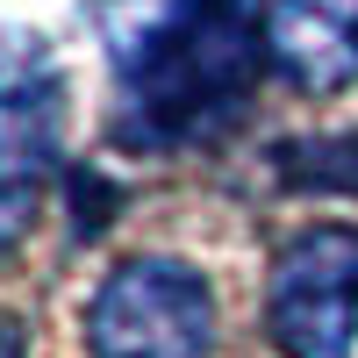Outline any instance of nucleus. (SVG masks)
Here are the masks:
<instances>
[{
    "label": "nucleus",
    "mask_w": 358,
    "mask_h": 358,
    "mask_svg": "<svg viewBox=\"0 0 358 358\" xmlns=\"http://www.w3.org/2000/svg\"><path fill=\"white\" fill-rule=\"evenodd\" d=\"M122 72V143L165 151L236 122L258 65V22L244 0H115L108 15Z\"/></svg>",
    "instance_id": "obj_1"
},
{
    "label": "nucleus",
    "mask_w": 358,
    "mask_h": 358,
    "mask_svg": "<svg viewBox=\"0 0 358 358\" xmlns=\"http://www.w3.org/2000/svg\"><path fill=\"white\" fill-rule=\"evenodd\" d=\"M94 358H208L215 351V308L194 265L179 258H129L101 280L86 308Z\"/></svg>",
    "instance_id": "obj_2"
},
{
    "label": "nucleus",
    "mask_w": 358,
    "mask_h": 358,
    "mask_svg": "<svg viewBox=\"0 0 358 358\" xmlns=\"http://www.w3.org/2000/svg\"><path fill=\"white\" fill-rule=\"evenodd\" d=\"M265 322L287 358H351L358 337V229H301L273 258Z\"/></svg>",
    "instance_id": "obj_3"
},
{
    "label": "nucleus",
    "mask_w": 358,
    "mask_h": 358,
    "mask_svg": "<svg viewBox=\"0 0 358 358\" xmlns=\"http://www.w3.org/2000/svg\"><path fill=\"white\" fill-rule=\"evenodd\" d=\"M273 72L301 94H344L358 79V0H273L258 22Z\"/></svg>",
    "instance_id": "obj_4"
},
{
    "label": "nucleus",
    "mask_w": 358,
    "mask_h": 358,
    "mask_svg": "<svg viewBox=\"0 0 358 358\" xmlns=\"http://www.w3.org/2000/svg\"><path fill=\"white\" fill-rule=\"evenodd\" d=\"M57 151V72L29 29L0 22V187H29Z\"/></svg>",
    "instance_id": "obj_5"
},
{
    "label": "nucleus",
    "mask_w": 358,
    "mask_h": 358,
    "mask_svg": "<svg viewBox=\"0 0 358 358\" xmlns=\"http://www.w3.org/2000/svg\"><path fill=\"white\" fill-rule=\"evenodd\" d=\"M287 187H322V194H358V136H315L280 151Z\"/></svg>",
    "instance_id": "obj_6"
}]
</instances>
